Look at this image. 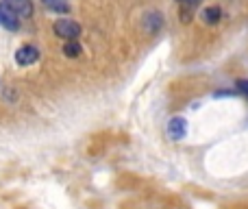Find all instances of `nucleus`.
<instances>
[{
  "label": "nucleus",
  "mask_w": 248,
  "mask_h": 209,
  "mask_svg": "<svg viewBox=\"0 0 248 209\" xmlns=\"http://www.w3.org/2000/svg\"><path fill=\"white\" fill-rule=\"evenodd\" d=\"M168 135H170V140H174V142L183 140V137L187 135V122H185V118L174 115V118L168 122Z\"/></svg>",
  "instance_id": "nucleus-2"
},
{
  "label": "nucleus",
  "mask_w": 248,
  "mask_h": 209,
  "mask_svg": "<svg viewBox=\"0 0 248 209\" xmlns=\"http://www.w3.org/2000/svg\"><path fill=\"white\" fill-rule=\"evenodd\" d=\"M237 87H240V90H242V92H244V94L248 96V81H246V79H242V81H237Z\"/></svg>",
  "instance_id": "nucleus-10"
},
{
  "label": "nucleus",
  "mask_w": 248,
  "mask_h": 209,
  "mask_svg": "<svg viewBox=\"0 0 248 209\" xmlns=\"http://www.w3.org/2000/svg\"><path fill=\"white\" fill-rule=\"evenodd\" d=\"M4 4H7L17 17L33 16V2H31V0H4Z\"/></svg>",
  "instance_id": "nucleus-4"
},
{
  "label": "nucleus",
  "mask_w": 248,
  "mask_h": 209,
  "mask_svg": "<svg viewBox=\"0 0 248 209\" xmlns=\"http://www.w3.org/2000/svg\"><path fill=\"white\" fill-rule=\"evenodd\" d=\"M220 16H222V11H220L218 7H207L205 11H202V17H205V22H209V24H216V22L220 20Z\"/></svg>",
  "instance_id": "nucleus-8"
},
{
  "label": "nucleus",
  "mask_w": 248,
  "mask_h": 209,
  "mask_svg": "<svg viewBox=\"0 0 248 209\" xmlns=\"http://www.w3.org/2000/svg\"><path fill=\"white\" fill-rule=\"evenodd\" d=\"M63 52L68 57H78V55H81V46H78L77 42H68V44H65V48H63Z\"/></svg>",
  "instance_id": "nucleus-9"
},
{
  "label": "nucleus",
  "mask_w": 248,
  "mask_h": 209,
  "mask_svg": "<svg viewBox=\"0 0 248 209\" xmlns=\"http://www.w3.org/2000/svg\"><path fill=\"white\" fill-rule=\"evenodd\" d=\"M0 24H2L4 29H9V31L20 29V17H17L4 2H0Z\"/></svg>",
  "instance_id": "nucleus-3"
},
{
  "label": "nucleus",
  "mask_w": 248,
  "mask_h": 209,
  "mask_svg": "<svg viewBox=\"0 0 248 209\" xmlns=\"http://www.w3.org/2000/svg\"><path fill=\"white\" fill-rule=\"evenodd\" d=\"M52 29H55V35H57V37L68 39V42H77L78 35H81V26H78L74 20H65V17L57 20Z\"/></svg>",
  "instance_id": "nucleus-1"
},
{
  "label": "nucleus",
  "mask_w": 248,
  "mask_h": 209,
  "mask_svg": "<svg viewBox=\"0 0 248 209\" xmlns=\"http://www.w3.org/2000/svg\"><path fill=\"white\" fill-rule=\"evenodd\" d=\"M39 59V50L35 46H22L20 50L16 52V61L17 65H31Z\"/></svg>",
  "instance_id": "nucleus-5"
},
{
  "label": "nucleus",
  "mask_w": 248,
  "mask_h": 209,
  "mask_svg": "<svg viewBox=\"0 0 248 209\" xmlns=\"http://www.w3.org/2000/svg\"><path fill=\"white\" fill-rule=\"evenodd\" d=\"M159 26H161V16H159L157 11L146 13V29H148V31H157Z\"/></svg>",
  "instance_id": "nucleus-7"
},
{
  "label": "nucleus",
  "mask_w": 248,
  "mask_h": 209,
  "mask_svg": "<svg viewBox=\"0 0 248 209\" xmlns=\"http://www.w3.org/2000/svg\"><path fill=\"white\" fill-rule=\"evenodd\" d=\"M42 4L55 13H68L70 11V4L65 2V0H42Z\"/></svg>",
  "instance_id": "nucleus-6"
},
{
  "label": "nucleus",
  "mask_w": 248,
  "mask_h": 209,
  "mask_svg": "<svg viewBox=\"0 0 248 209\" xmlns=\"http://www.w3.org/2000/svg\"><path fill=\"white\" fill-rule=\"evenodd\" d=\"M185 2H189V4H194V2H198V0H185Z\"/></svg>",
  "instance_id": "nucleus-11"
}]
</instances>
